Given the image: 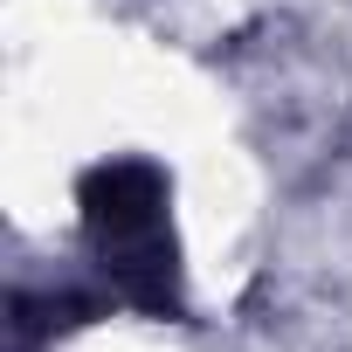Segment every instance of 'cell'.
<instances>
[{
  "instance_id": "cell-1",
  "label": "cell",
  "mask_w": 352,
  "mask_h": 352,
  "mask_svg": "<svg viewBox=\"0 0 352 352\" xmlns=\"http://www.w3.org/2000/svg\"><path fill=\"white\" fill-rule=\"evenodd\" d=\"M83 221L104 256L111 297L138 311H173V235H166V180L145 159L97 166L83 180Z\"/></svg>"
}]
</instances>
